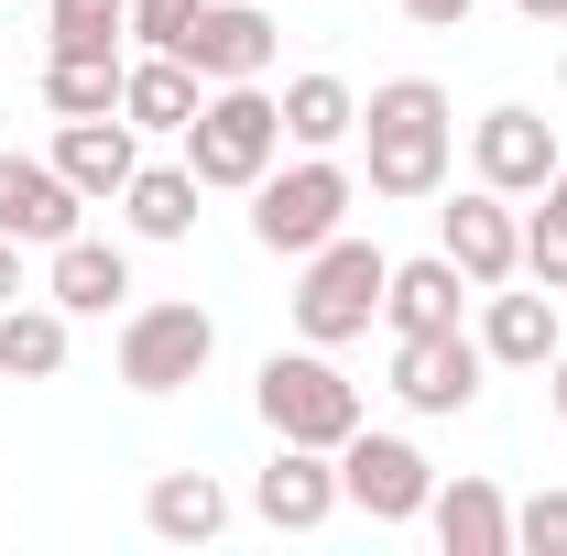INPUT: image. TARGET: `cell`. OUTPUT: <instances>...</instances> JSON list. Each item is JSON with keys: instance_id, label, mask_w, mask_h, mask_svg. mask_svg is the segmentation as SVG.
Returning a JSON list of instances; mask_svg holds the SVG:
<instances>
[{"instance_id": "obj_1", "label": "cell", "mask_w": 567, "mask_h": 556, "mask_svg": "<svg viewBox=\"0 0 567 556\" xmlns=\"http://www.w3.org/2000/svg\"><path fill=\"white\" fill-rule=\"evenodd\" d=\"M360 142H371V197H393V208H415L447 186V87L436 76H382L371 99H360Z\"/></svg>"}, {"instance_id": "obj_2", "label": "cell", "mask_w": 567, "mask_h": 556, "mask_svg": "<svg viewBox=\"0 0 567 556\" xmlns=\"http://www.w3.org/2000/svg\"><path fill=\"white\" fill-rule=\"evenodd\" d=\"M284 153V99L262 87V76H240V87H208L197 99V121H186V175L197 186H262Z\"/></svg>"}, {"instance_id": "obj_3", "label": "cell", "mask_w": 567, "mask_h": 556, "mask_svg": "<svg viewBox=\"0 0 567 556\" xmlns=\"http://www.w3.org/2000/svg\"><path fill=\"white\" fill-rule=\"evenodd\" d=\"M251 404H262V425L295 436V447H350V436H360V382L317 339H306V349H274L262 382H251Z\"/></svg>"}, {"instance_id": "obj_4", "label": "cell", "mask_w": 567, "mask_h": 556, "mask_svg": "<svg viewBox=\"0 0 567 556\" xmlns=\"http://www.w3.org/2000/svg\"><path fill=\"white\" fill-rule=\"evenodd\" d=\"M382 284H393L382 240H350V229H339V240H317V251H306V284H295V339H317V349L371 339Z\"/></svg>"}, {"instance_id": "obj_5", "label": "cell", "mask_w": 567, "mask_h": 556, "mask_svg": "<svg viewBox=\"0 0 567 556\" xmlns=\"http://www.w3.org/2000/svg\"><path fill=\"white\" fill-rule=\"evenodd\" d=\"M350 197H360V186H350V164H339V153H295L284 175L251 186V240L284 251V262H306L317 240H339V229H350Z\"/></svg>"}, {"instance_id": "obj_6", "label": "cell", "mask_w": 567, "mask_h": 556, "mask_svg": "<svg viewBox=\"0 0 567 556\" xmlns=\"http://www.w3.org/2000/svg\"><path fill=\"white\" fill-rule=\"evenodd\" d=\"M208 360H218V317H208V306H186V295L121 317V382H132V393H186Z\"/></svg>"}, {"instance_id": "obj_7", "label": "cell", "mask_w": 567, "mask_h": 556, "mask_svg": "<svg viewBox=\"0 0 567 556\" xmlns=\"http://www.w3.org/2000/svg\"><path fill=\"white\" fill-rule=\"evenodd\" d=\"M557 164H567V132L546 121V110H524V99H502V110L470 121V175L502 186V197H535Z\"/></svg>"}, {"instance_id": "obj_8", "label": "cell", "mask_w": 567, "mask_h": 556, "mask_svg": "<svg viewBox=\"0 0 567 556\" xmlns=\"http://www.w3.org/2000/svg\"><path fill=\"white\" fill-rule=\"evenodd\" d=\"M425 491H436V470H425L415 436H371V425H360L350 447H339V502H360L371 524H415Z\"/></svg>"}, {"instance_id": "obj_9", "label": "cell", "mask_w": 567, "mask_h": 556, "mask_svg": "<svg viewBox=\"0 0 567 556\" xmlns=\"http://www.w3.org/2000/svg\"><path fill=\"white\" fill-rule=\"evenodd\" d=\"M481 371H492V349L470 339V328L393 339V393H404L415 415H470V404H481Z\"/></svg>"}, {"instance_id": "obj_10", "label": "cell", "mask_w": 567, "mask_h": 556, "mask_svg": "<svg viewBox=\"0 0 567 556\" xmlns=\"http://www.w3.org/2000/svg\"><path fill=\"white\" fill-rule=\"evenodd\" d=\"M436 251L481 284V295H492V284H513V274H524V218H513V197H502V186L447 197V208H436Z\"/></svg>"}, {"instance_id": "obj_11", "label": "cell", "mask_w": 567, "mask_h": 556, "mask_svg": "<svg viewBox=\"0 0 567 556\" xmlns=\"http://www.w3.org/2000/svg\"><path fill=\"white\" fill-rule=\"evenodd\" d=\"M76 218H87V197L55 175V153H44V164H33V153H0V240L55 251V240H76Z\"/></svg>"}, {"instance_id": "obj_12", "label": "cell", "mask_w": 567, "mask_h": 556, "mask_svg": "<svg viewBox=\"0 0 567 556\" xmlns=\"http://www.w3.org/2000/svg\"><path fill=\"white\" fill-rule=\"evenodd\" d=\"M251 513H262L274 535H317V524L339 513V447H295V436H274V470L251 481Z\"/></svg>"}, {"instance_id": "obj_13", "label": "cell", "mask_w": 567, "mask_h": 556, "mask_svg": "<svg viewBox=\"0 0 567 556\" xmlns=\"http://www.w3.org/2000/svg\"><path fill=\"white\" fill-rule=\"evenodd\" d=\"M186 66L208 76V87H240V76H274V22L251 11V0H208L197 22H186V44H175Z\"/></svg>"}, {"instance_id": "obj_14", "label": "cell", "mask_w": 567, "mask_h": 556, "mask_svg": "<svg viewBox=\"0 0 567 556\" xmlns=\"http://www.w3.org/2000/svg\"><path fill=\"white\" fill-rule=\"evenodd\" d=\"M132 164H142V132L121 121V110H99V121H66V132H55V175H66L87 208H121Z\"/></svg>"}, {"instance_id": "obj_15", "label": "cell", "mask_w": 567, "mask_h": 556, "mask_svg": "<svg viewBox=\"0 0 567 556\" xmlns=\"http://www.w3.org/2000/svg\"><path fill=\"white\" fill-rule=\"evenodd\" d=\"M481 284L458 274L447 251H425V262H393L382 284V317H393V339H425V328H458V306H470Z\"/></svg>"}, {"instance_id": "obj_16", "label": "cell", "mask_w": 567, "mask_h": 556, "mask_svg": "<svg viewBox=\"0 0 567 556\" xmlns=\"http://www.w3.org/2000/svg\"><path fill=\"white\" fill-rule=\"evenodd\" d=\"M470 339L492 349L502 371H546L557 360V295L535 284V295H513V284H492V306H481V328Z\"/></svg>"}, {"instance_id": "obj_17", "label": "cell", "mask_w": 567, "mask_h": 556, "mask_svg": "<svg viewBox=\"0 0 567 556\" xmlns=\"http://www.w3.org/2000/svg\"><path fill=\"white\" fill-rule=\"evenodd\" d=\"M197 99H208V76L186 66V55H153V44H142L132 76H121V121H132V132H186Z\"/></svg>"}, {"instance_id": "obj_18", "label": "cell", "mask_w": 567, "mask_h": 556, "mask_svg": "<svg viewBox=\"0 0 567 556\" xmlns=\"http://www.w3.org/2000/svg\"><path fill=\"white\" fill-rule=\"evenodd\" d=\"M121 76H132L121 44H55L44 55V110L55 121H99V110H121Z\"/></svg>"}, {"instance_id": "obj_19", "label": "cell", "mask_w": 567, "mask_h": 556, "mask_svg": "<svg viewBox=\"0 0 567 556\" xmlns=\"http://www.w3.org/2000/svg\"><path fill=\"white\" fill-rule=\"evenodd\" d=\"M44 295H55L66 317H110V306L132 295V251L76 229V240H55V274H44Z\"/></svg>"}, {"instance_id": "obj_20", "label": "cell", "mask_w": 567, "mask_h": 556, "mask_svg": "<svg viewBox=\"0 0 567 556\" xmlns=\"http://www.w3.org/2000/svg\"><path fill=\"white\" fill-rule=\"evenodd\" d=\"M425 524H436V546H447V556H513V502H502L492 481L425 491Z\"/></svg>"}, {"instance_id": "obj_21", "label": "cell", "mask_w": 567, "mask_h": 556, "mask_svg": "<svg viewBox=\"0 0 567 556\" xmlns=\"http://www.w3.org/2000/svg\"><path fill=\"white\" fill-rule=\"evenodd\" d=\"M66 306H55V295H44V306H22V295H11V306H0V382H55V371H66Z\"/></svg>"}, {"instance_id": "obj_22", "label": "cell", "mask_w": 567, "mask_h": 556, "mask_svg": "<svg viewBox=\"0 0 567 556\" xmlns=\"http://www.w3.org/2000/svg\"><path fill=\"white\" fill-rule=\"evenodd\" d=\"M360 132V87L350 76H284V142H295V153H339V142Z\"/></svg>"}, {"instance_id": "obj_23", "label": "cell", "mask_w": 567, "mask_h": 556, "mask_svg": "<svg viewBox=\"0 0 567 556\" xmlns=\"http://www.w3.org/2000/svg\"><path fill=\"white\" fill-rule=\"evenodd\" d=\"M142 524H153L164 546H208L218 524H229V491H218L208 470H164V481L142 491Z\"/></svg>"}, {"instance_id": "obj_24", "label": "cell", "mask_w": 567, "mask_h": 556, "mask_svg": "<svg viewBox=\"0 0 567 556\" xmlns=\"http://www.w3.org/2000/svg\"><path fill=\"white\" fill-rule=\"evenodd\" d=\"M121 218H132V240H186V229H197V175H186V164H132Z\"/></svg>"}, {"instance_id": "obj_25", "label": "cell", "mask_w": 567, "mask_h": 556, "mask_svg": "<svg viewBox=\"0 0 567 556\" xmlns=\"http://www.w3.org/2000/svg\"><path fill=\"white\" fill-rule=\"evenodd\" d=\"M524 274L546 284V295H567V164L535 186V218H524Z\"/></svg>"}, {"instance_id": "obj_26", "label": "cell", "mask_w": 567, "mask_h": 556, "mask_svg": "<svg viewBox=\"0 0 567 556\" xmlns=\"http://www.w3.org/2000/svg\"><path fill=\"white\" fill-rule=\"evenodd\" d=\"M44 33L55 44H121L132 33V0H44Z\"/></svg>"}, {"instance_id": "obj_27", "label": "cell", "mask_w": 567, "mask_h": 556, "mask_svg": "<svg viewBox=\"0 0 567 556\" xmlns=\"http://www.w3.org/2000/svg\"><path fill=\"white\" fill-rule=\"evenodd\" d=\"M513 556H567V491L513 502Z\"/></svg>"}, {"instance_id": "obj_28", "label": "cell", "mask_w": 567, "mask_h": 556, "mask_svg": "<svg viewBox=\"0 0 567 556\" xmlns=\"http://www.w3.org/2000/svg\"><path fill=\"white\" fill-rule=\"evenodd\" d=\"M197 11H208V0H132V33H142V44H153V55H175Z\"/></svg>"}, {"instance_id": "obj_29", "label": "cell", "mask_w": 567, "mask_h": 556, "mask_svg": "<svg viewBox=\"0 0 567 556\" xmlns=\"http://www.w3.org/2000/svg\"><path fill=\"white\" fill-rule=\"evenodd\" d=\"M404 11H415L425 33H458V22H470V11H481V0H404Z\"/></svg>"}, {"instance_id": "obj_30", "label": "cell", "mask_w": 567, "mask_h": 556, "mask_svg": "<svg viewBox=\"0 0 567 556\" xmlns=\"http://www.w3.org/2000/svg\"><path fill=\"white\" fill-rule=\"evenodd\" d=\"M546 404H557V425H567V339H557V360H546Z\"/></svg>"}, {"instance_id": "obj_31", "label": "cell", "mask_w": 567, "mask_h": 556, "mask_svg": "<svg viewBox=\"0 0 567 556\" xmlns=\"http://www.w3.org/2000/svg\"><path fill=\"white\" fill-rule=\"evenodd\" d=\"M22 295V240H0V306Z\"/></svg>"}, {"instance_id": "obj_32", "label": "cell", "mask_w": 567, "mask_h": 556, "mask_svg": "<svg viewBox=\"0 0 567 556\" xmlns=\"http://www.w3.org/2000/svg\"><path fill=\"white\" fill-rule=\"evenodd\" d=\"M513 11H524V22H567V0H513Z\"/></svg>"}]
</instances>
